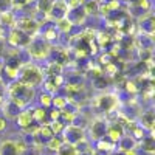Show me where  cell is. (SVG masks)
<instances>
[{"instance_id":"obj_1","label":"cell","mask_w":155,"mask_h":155,"mask_svg":"<svg viewBox=\"0 0 155 155\" xmlns=\"http://www.w3.org/2000/svg\"><path fill=\"white\" fill-rule=\"evenodd\" d=\"M6 93H8L9 99L14 102L20 110H25L30 106V102L33 101L36 92H34L33 87H28V85H25L19 81H11L6 87Z\"/></svg>"},{"instance_id":"obj_2","label":"cell","mask_w":155,"mask_h":155,"mask_svg":"<svg viewBox=\"0 0 155 155\" xmlns=\"http://www.w3.org/2000/svg\"><path fill=\"white\" fill-rule=\"evenodd\" d=\"M44 79H45V76H44L42 68L37 67L36 64H33V62H27V64H23V65L20 67L16 81L28 85V87L36 88L37 85H42Z\"/></svg>"},{"instance_id":"obj_3","label":"cell","mask_w":155,"mask_h":155,"mask_svg":"<svg viewBox=\"0 0 155 155\" xmlns=\"http://www.w3.org/2000/svg\"><path fill=\"white\" fill-rule=\"evenodd\" d=\"M50 50H51V45L44 41L42 36L36 34V36L31 37V42L27 47V53L34 61H44V59H48Z\"/></svg>"},{"instance_id":"obj_4","label":"cell","mask_w":155,"mask_h":155,"mask_svg":"<svg viewBox=\"0 0 155 155\" xmlns=\"http://www.w3.org/2000/svg\"><path fill=\"white\" fill-rule=\"evenodd\" d=\"M120 104V98L118 95L106 92V93H101L99 96H96L92 101V107L96 112H102V113H110L112 110H115Z\"/></svg>"},{"instance_id":"obj_5","label":"cell","mask_w":155,"mask_h":155,"mask_svg":"<svg viewBox=\"0 0 155 155\" xmlns=\"http://www.w3.org/2000/svg\"><path fill=\"white\" fill-rule=\"evenodd\" d=\"M14 28L23 31L25 34L28 36H36L41 33V22H39L36 17L33 16H22V17H17L16 19V25Z\"/></svg>"},{"instance_id":"obj_6","label":"cell","mask_w":155,"mask_h":155,"mask_svg":"<svg viewBox=\"0 0 155 155\" xmlns=\"http://www.w3.org/2000/svg\"><path fill=\"white\" fill-rule=\"evenodd\" d=\"M5 41L12 47V48H27L31 42V36L25 34L23 31L17 30V28H11L6 34V39Z\"/></svg>"},{"instance_id":"obj_7","label":"cell","mask_w":155,"mask_h":155,"mask_svg":"<svg viewBox=\"0 0 155 155\" xmlns=\"http://www.w3.org/2000/svg\"><path fill=\"white\" fill-rule=\"evenodd\" d=\"M61 135H62V141L70 143V144H73V146L79 144L81 141L85 140V132H84V129L74 127V126H65Z\"/></svg>"},{"instance_id":"obj_8","label":"cell","mask_w":155,"mask_h":155,"mask_svg":"<svg viewBox=\"0 0 155 155\" xmlns=\"http://www.w3.org/2000/svg\"><path fill=\"white\" fill-rule=\"evenodd\" d=\"M67 14H68V6L65 5V2H64V0H53L51 8L47 14V20L56 23L61 19H65Z\"/></svg>"},{"instance_id":"obj_9","label":"cell","mask_w":155,"mask_h":155,"mask_svg":"<svg viewBox=\"0 0 155 155\" xmlns=\"http://www.w3.org/2000/svg\"><path fill=\"white\" fill-rule=\"evenodd\" d=\"M107 121L102 118H95L93 121L88 123V129H90V135H92L93 141L102 140L107 134Z\"/></svg>"},{"instance_id":"obj_10","label":"cell","mask_w":155,"mask_h":155,"mask_svg":"<svg viewBox=\"0 0 155 155\" xmlns=\"http://www.w3.org/2000/svg\"><path fill=\"white\" fill-rule=\"evenodd\" d=\"M138 30H140V33H143L144 36L152 37V36H153V31H155V20H153V16H152V14L141 16V17H140V22H138Z\"/></svg>"},{"instance_id":"obj_11","label":"cell","mask_w":155,"mask_h":155,"mask_svg":"<svg viewBox=\"0 0 155 155\" xmlns=\"http://www.w3.org/2000/svg\"><path fill=\"white\" fill-rule=\"evenodd\" d=\"M44 88L45 92L50 95H54L58 90H61L64 87V78L62 76H51V78H45L44 79Z\"/></svg>"},{"instance_id":"obj_12","label":"cell","mask_w":155,"mask_h":155,"mask_svg":"<svg viewBox=\"0 0 155 155\" xmlns=\"http://www.w3.org/2000/svg\"><path fill=\"white\" fill-rule=\"evenodd\" d=\"M126 135L124 132V129L120 126V124H116V123H110L107 124V134H106V138H109L112 143H118V141Z\"/></svg>"},{"instance_id":"obj_13","label":"cell","mask_w":155,"mask_h":155,"mask_svg":"<svg viewBox=\"0 0 155 155\" xmlns=\"http://www.w3.org/2000/svg\"><path fill=\"white\" fill-rule=\"evenodd\" d=\"M67 19L71 22L73 27H81V25L85 22L87 16H85V12H84L82 6H79V8H74V9H68Z\"/></svg>"},{"instance_id":"obj_14","label":"cell","mask_w":155,"mask_h":155,"mask_svg":"<svg viewBox=\"0 0 155 155\" xmlns=\"http://www.w3.org/2000/svg\"><path fill=\"white\" fill-rule=\"evenodd\" d=\"M42 39H44V41L45 42H48L50 45L51 44H56L58 41H59V31L56 30V27H54V25H48V27H45L44 30H42Z\"/></svg>"},{"instance_id":"obj_15","label":"cell","mask_w":155,"mask_h":155,"mask_svg":"<svg viewBox=\"0 0 155 155\" xmlns=\"http://www.w3.org/2000/svg\"><path fill=\"white\" fill-rule=\"evenodd\" d=\"M16 16H14V12H12L11 9H6V11H0V25L2 27H5L6 30H11V28H14V25H16Z\"/></svg>"},{"instance_id":"obj_16","label":"cell","mask_w":155,"mask_h":155,"mask_svg":"<svg viewBox=\"0 0 155 155\" xmlns=\"http://www.w3.org/2000/svg\"><path fill=\"white\" fill-rule=\"evenodd\" d=\"M2 109H3V115H5L3 118L5 120H16V116L20 113V109L11 99L5 101V104L2 106Z\"/></svg>"},{"instance_id":"obj_17","label":"cell","mask_w":155,"mask_h":155,"mask_svg":"<svg viewBox=\"0 0 155 155\" xmlns=\"http://www.w3.org/2000/svg\"><path fill=\"white\" fill-rule=\"evenodd\" d=\"M84 78L85 76L81 74V73H71L68 78H64V85H70V87L81 88V87H84V82H85Z\"/></svg>"},{"instance_id":"obj_18","label":"cell","mask_w":155,"mask_h":155,"mask_svg":"<svg viewBox=\"0 0 155 155\" xmlns=\"http://www.w3.org/2000/svg\"><path fill=\"white\" fill-rule=\"evenodd\" d=\"M137 141L130 137V135H124L120 141H118V143H116V147H118V150L120 152H126V150H132V149H135L137 147Z\"/></svg>"},{"instance_id":"obj_19","label":"cell","mask_w":155,"mask_h":155,"mask_svg":"<svg viewBox=\"0 0 155 155\" xmlns=\"http://www.w3.org/2000/svg\"><path fill=\"white\" fill-rule=\"evenodd\" d=\"M16 123L20 129H25L28 127L31 123H33V115H31V110H20V113L16 116Z\"/></svg>"},{"instance_id":"obj_20","label":"cell","mask_w":155,"mask_h":155,"mask_svg":"<svg viewBox=\"0 0 155 155\" xmlns=\"http://www.w3.org/2000/svg\"><path fill=\"white\" fill-rule=\"evenodd\" d=\"M44 71V76L45 78H51V76H62V73H64V67L62 65H59V64H56V62H48L47 64V67L42 70Z\"/></svg>"},{"instance_id":"obj_21","label":"cell","mask_w":155,"mask_h":155,"mask_svg":"<svg viewBox=\"0 0 155 155\" xmlns=\"http://www.w3.org/2000/svg\"><path fill=\"white\" fill-rule=\"evenodd\" d=\"M31 115H33V121L34 123H37V124H48L47 109H42V107L31 109Z\"/></svg>"},{"instance_id":"obj_22","label":"cell","mask_w":155,"mask_h":155,"mask_svg":"<svg viewBox=\"0 0 155 155\" xmlns=\"http://www.w3.org/2000/svg\"><path fill=\"white\" fill-rule=\"evenodd\" d=\"M82 9L85 12V16H98V11H99V0H85Z\"/></svg>"},{"instance_id":"obj_23","label":"cell","mask_w":155,"mask_h":155,"mask_svg":"<svg viewBox=\"0 0 155 155\" xmlns=\"http://www.w3.org/2000/svg\"><path fill=\"white\" fill-rule=\"evenodd\" d=\"M95 149L110 153V152H113V150L116 149V144H115V143H112V141H110L109 138H106V137H104L102 140H98V141H95Z\"/></svg>"},{"instance_id":"obj_24","label":"cell","mask_w":155,"mask_h":155,"mask_svg":"<svg viewBox=\"0 0 155 155\" xmlns=\"http://www.w3.org/2000/svg\"><path fill=\"white\" fill-rule=\"evenodd\" d=\"M141 127L143 129H147V130H150L152 132V129H153V126H155V115H153V112L152 110H149V112H144V113H141Z\"/></svg>"},{"instance_id":"obj_25","label":"cell","mask_w":155,"mask_h":155,"mask_svg":"<svg viewBox=\"0 0 155 155\" xmlns=\"http://www.w3.org/2000/svg\"><path fill=\"white\" fill-rule=\"evenodd\" d=\"M54 27H56V30L59 31V34H70L71 33V30L74 28L73 25H71V22L65 17V19H61V20H58L56 23H54Z\"/></svg>"},{"instance_id":"obj_26","label":"cell","mask_w":155,"mask_h":155,"mask_svg":"<svg viewBox=\"0 0 155 155\" xmlns=\"http://www.w3.org/2000/svg\"><path fill=\"white\" fill-rule=\"evenodd\" d=\"M0 155H19L14 141H9V140L3 141V143L0 144Z\"/></svg>"},{"instance_id":"obj_27","label":"cell","mask_w":155,"mask_h":155,"mask_svg":"<svg viewBox=\"0 0 155 155\" xmlns=\"http://www.w3.org/2000/svg\"><path fill=\"white\" fill-rule=\"evenodd\" d=\"M51 3H53V0H36V11L47 19V14L51 8Z\"/></svg>"},{"instance_id":"obj_28","label":"cell","mask_w":155,"mask_h":155,"mask_svg":"<svg viewBox=\"0 0 155 155\" xmlns=\"http://www.w3.org/2000/svg\"><path fill=\"white\" fill-rule=\"evenodd\" d=\"M67 104H68V99H67L65 95H53V99H51V106H53V109L62 110V109H65Z\"/></svg>"},{"instance_id":"obj_29","label":"cell","mask_w":155,"mask_h":155,"mask_svg":"<svg viewBox=\"0 0 155 155\" xmlns=\"http://www.w3.org/2000/svg\"><path fill=\"white\" fill-rule=\"evenodd\" d=\"M56 155H78V150H76V147H74L73 144L62 141V144H61L59 149L56 150Z\"/></svg>"},{"instance_id":"obj_30","label":"cell","mask_w":155,"mask_h":155,"mask_svg":"<svg viewBox=\"0 0 155 155\" xmlns=\"http://www.w3.org/2000/svg\"><path fill=\"white\" fill-rule=\"evenodd\" d=\"M141 147H143V152L152 155L153 150H155V147H153V137L152 135L150 137H144L143 140H141Z\"/></svg>"},{"instance_id":"obj_31","label":"cell","mask_w":155,"mask_h":155,"mask_svg":"<svg viewBox=\"0 0 155 155\" xmlns=\"http://www.w3.org/2000/svg\"><path fill=\"white\" fill-rule=\"evenodd\" d=\"M140 87L137 85V81L135 79H126L124 81V92L129 93V95H135L138 93Z\"/></svg>"},{"instance_id":"obj_32","label":"cell","mask_w":155,"mask_h":155,"mask_svg":"<svg viewBox=\"0 0 155 155\" xmlns=\"http://www.w3.org/2000/svg\"><path fill=\"white\" fill-rule=\"evenodd\" d=\"M61 144H62V138H61V137H53V138H50L47 143H45V147H47L48 150L56 152V150L59 149Z\"/></svg>"},{"instance_id":"obj_33","label":"cell","mask_w":155,"mask_h":155,"mask_svg":"<svg viewBox=\"0 0 155 155\" xmlns=\"http://www.w3.org/2000/svg\"><path fill=\"white\" fill-rule=\"evenodd\" d=\"M51 99H53V95H50L47 92H42L41 95H39V102H41V106H39V107H42V109L51 107Z\"/></svg>"},{"instance_id":"obj_34","label":"cell","mask_w":155,"mask_h":155,"mask_svg":"<svg viewBox=\"0 0 155 155\" xmlns=\"http://www.w3.org/2000/svg\"><path fill=\"white\" fill-rule=\"evenodd\" d=\"M37 132H39V135H41V137L44 138L45 143H47V141H48L50 138H53V137H54L48 124H41V127H39V130H37Z\"/></svg>"},{"instance_id":"obj_35","label":"cell","mask_w":155,"mask_h":155,"mask_svg":"<svg viewBox=\"0 0 155 155\" xmlns=\"http://www.w3.org/2000/svg\"><path fill=\"white\" fill-rule=\"evenodd\" d=\"M109 78L107 76H99V78H96V79H93V87L96 88V90H104L107 85H109Z\"/></svg>"},{"instance_id":"obj_36","label":"cell","mask_w":155,"mask_h":155,"mask_svg":"<svg viewBox=\"0 0 155 155\" xmlns=\"http://www.w3.org/2000/svg\"><path fill=\"white\" fill-rule=\"evenodd\" d=\"M48 126H50V129H51V132H53L54 137H61L64 127H65L61 121H51V123H48Z\"/></svg>"},{"instance_id":"obj_37","label":"cell","mask_w":155,"mask_h":155,"mask_svg":"<svg viewBox=\"0 0 155 155\" xmlns=\"http://www.w3.org/2000/svg\"><path fill=\"white\" fill-rule=\"evenodd\" d=\"M110 12H116V11H120L121 9V2L120 0H109V2H106Z\"/></svg>"},{"instance_id":"obj_38","label":"cell","mask_w":155,"mask_h":155,"mask_svg":"<svg viewBox=\"0 0 155 155\" xmlns=\"http://www.w3.org/2000/svg\"><path fill=\"white\" fill-rule=\"evenodd\" d=\"M31 2H33V0H11V6L22 9V8H25V6H28Z\"/></svg>"},{"instance_id":"obj_39","label":"cell","mask_w":155,"mask_h":155,"mask_svg":"<svg viewBox=\"0 0 155 155\" xmlns=\"http://www.w3.org/2000/svg\"><path fill=\"white\" fill-rule=\"evenodd\" d=\"M64 2H65V5L68 6V9H74V8L82 6L85 0H64Z\"/></svg>"},{"instance_id":"obj_40","label":"cell","mask_w":155,"mask_h":155,"mask_svg":"<svg viewBox=\"0 0 155 155\" xmlns=\"http://www.w3.org/2000/svg\"><path fill=\"white\" fill-rule=\"evenodd\" d=\"M140 59L143 61V64L144 62H147V61H152V50H140Z\"/></svg>"},{"instance_id":"obj_41","label":"cell","mask_w":155,"mask_h":155,"mask_svg":"<svg viewBox=\"0 0 155 155\" xmlns=\"http://www.w3.org/2000/svg\"><path fill=\"white\" fill-rule=\"evenodd\" d=\"M47 113H48V121L50 123L51 121H59V118H61V110H58V109H51Z\"/></svg>"},{"instance_id":"obj_42","label":"cell","mask_w":155,"mask_h":155,"mask_svg":"<svg viewBox=\"0 0 155 155\" xmlns=\"http://www.w3.org/2000/svg\"><path fill=\"white\" fill-rule=\"evenodd\" d=\"M39 127H41V124H37V123H34V121H33V123H31L28 127H25L23 130L27 132L28 135H33V134H36V132L39 130Z\"/></svg>"},{"instance_id":"obj_43","label":"cell","mask_w":155,"mask_h":155,"mask_svg":"<svg viewBox=\"0 0 155 155\" xmlns=\"http://www.w3.org/2000/svg\"><path fill=\"white\" fill-rule=\"evenodd\" d=\"M112 59H113V58H112L109 53H102V54L99 56V61H101V65H102V67L107 65V64H110V62H112Z\"/></svg>"},{"instance_id":"obj_44","label":"cell","mask_w":155,"mask_h":155,"mask_svg":"<svg viewBox=\"0 0 155 155\" xmlns=\"http://www.w3.org/2000/svg\"><path fill=\"white\" fill-rule=\"evenodd\" d=\"M11 8V0H0V11H6Z\"/></svg>"},{"instance_id":"obj_45","label":"cell","mask_w":155,"mask_h":155,"mask_svg":"<svg viewBox=\"0 0 155 155\" xmlns=\"http://www.w3.org/2000/svg\"><path fill=\"white\" fill-rule=\"evenodd\" d=\"M22 155H41V153H39V150H37V149H30V147H28V149L25 150Z\"/></svg>"},{"instance_id":"obj_46","label":"cell","mask_w":155,"mask_h":155,"mask_svg":"<svg viewBox=\"0 0 155 155\" xmlns=\"http://www.w3.org/2000/svg\"><path fill=\"white\" fill-rule=\"evenodd\" d=\"M5 129H6V120L3 116H0V132H3Z\"/></svg>"},{"instance_id":"obj_47","label":"cell","mask_w":155,"mask_h":155,"mask_svg":"<svg viewBox=\"0 0 155 155\" xmlns=\"http://www.w3.org/2000/svg\"><path fill=\"white\" fill-rule=\"evenodd\" d=\"M5 96H6V92L5 90H0V107L5 104Z\"/></svg>"},{"instance_id":"obj_48","label":"cell","mask_w":155,"mask_h":155,"mask_svg":"<svg viewBox=\"0 0 155 155\" xmlns=\"http://www.w3.org/2000/svg\"><path fill=\"white\" fill-rule=\"evenodd\" d=\"M78 155H93V147H88L87 150H82V152H78Z\"/></svg>"},{"instance_id":"obj_49","label":"cell","mask_w":155,"mask_h":155,"mask_svg":"<svg viewBox=\"0 0 155 155\" xmlns=\"http://www.w3.org/2000/svg\"><path fill=\"white\" fill-rule=\"evenodd\" d=\"M123 155H140L135 149H132V150H126V152H123Z\"/></svg>"},{"instance_id":"obj_50","label":"cell","mask_w":155,"mask_h":155,"mask_svg":"<svg viewBox=\"0 0 155 155\" xmlns=\"http://www.w3.org/2000/svg\"><path fill=\"white\" fill-rule=\"evenodd\" d=\"M109 155H123V152H113V153H109Z\"/></svg>"},{"instance_id":"obj_51","label":"cell","mask_w":155,"mask_h":155,"mask_svg":"<svg viewBox=\"0 0 155 155\" xmlns=\"http://www.w3.org/2000/svg\"><path fill=\"white\" fill-rule=\"evenodd\" d=\"M120 2H130V0H120Z\"/></svg>"},{"instance_id":"obj_52","label":"cell","mask_w":155,"mask_h":155,"mask_svg":"<svg viewBox=\"0 0 155 155\" xmlns=\"http://www.w3.org/2000/svg\"><path fill=\"white\" fill-rule=\"evenodd\" d=\"M102 2H109V0H102Z\"/></svg>"}]
</instances>
